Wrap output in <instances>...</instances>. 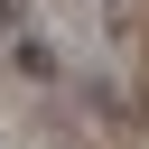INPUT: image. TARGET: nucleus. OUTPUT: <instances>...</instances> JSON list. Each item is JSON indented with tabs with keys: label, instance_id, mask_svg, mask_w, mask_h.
<instances>
[{
	"label": "nucleus",
	"instance_id": "1",
	"mask_svg": "<svg viewBox=\"0 0 149 149\" xmlns=\"http://www.w3.org/2000/svg\"><path fill=\"white\" fill-rule=\"evenodd\" d=\"M9 47H19V65H28V74H56V47H47V37H9Z\"/></svg>",
	"mask_w": 149,
	"mask_h": 149
},
{
	"label": "nucleus",
	"instance_id": "2",
	"mask_svg": "<svg viewBox=\"0 0 149 149\" xmlns=\"http://www.w3.org/2000/svg\"><path fill=\"white\" fill-rule=\"evenodd\" d=\"M19 19H28V9H19V0H0V37H19Z\"/></svg>",
	"mask_w": 149,
	"mask_h": 149
}]
</instances>
